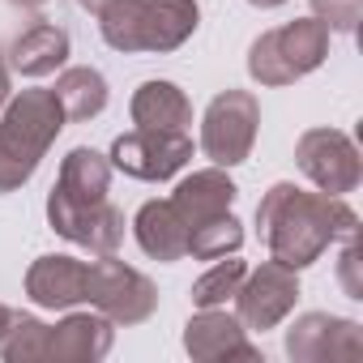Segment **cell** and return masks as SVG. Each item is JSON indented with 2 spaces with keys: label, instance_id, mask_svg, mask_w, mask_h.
Masks as SVG:
<instances>
[{
  "label": "cell",
  "instance_id": "cell-17",
  "mask_svg": "<svg viewBox=\"0 0 363 363\" xmlns=\"http://www.w3.org/2000/svg\"><path fill=\"white\" fill-rule=\"evenodd\" d=\"M69 52H73V39H69L65 26H56V22H35V26H26V30L13 39V48H9V69L22 73V77H30V82H39V77H52L56 69H65Z\"/></svg>",
  "mask_w": 363,
  "mask_h": 363
},
{
  "label": "cell",
  "instance_id": "cell-31",
  "mask_svg": "<svg viewBox=\"0 0 363 363\" xmlns=\"http://www.w3.org/2000/svg\"><path fill=\"white\" fill-rule=\"evenodd\" d=\"M9 312H13V308H5V303H0V333H5V325H9Z\"/></svg>",
  "mask_w": 363,
  "mask_h": 363
},
{
  "label": "cell",
  "instance_id": "cell-21",
  "mask_svg": "<svg viewBox=\"0 0 363 363\" xmlns=\"http://www.w3.org/2000/svg\"><path fill=\"white\" fill-rule=\"evenodd\" d=\"M240 248H244V227L231 210L189 227V257L193 261H218V257H231Z\"/></svg>",
  "mask_w": 363,
  "mask_h": 363
},
{
  "label": "cell",
  "instance_id": "cell-19",
  "mask_svg": "<svg viewBox=\"0 0 363 363\" xmlns=\"http://www.w3.org/2000/svg\"><path fill=\"white\" fill-rule=\"evenodd\" d=\"M274 43H278L282 65L295 77H308V73H316L329 60V26L320 18H295V22L278 26L274 30Z\"/></svg>",
  "mask_w": 363,
  "mask_h": 363
},
{
  "label": "cell",
  "instance_id": "cell-1",
  "mask_svg": "<svg viewBox=\"0 0 363 363\" xmlns=\"http://www.w3.org/2000/svg\"><path fill=\"white\" fill-rule=\"evenodd\" d=\"M257 231L274 261L291 269H308L337 240L359 235V214L346 206V197L308 193L291 179H278L257 206Z\"/></svg>",
  "mask_w": 363,
  "mask_h": 363
},
{
  "label": "cell",
  "instance_id": "cell-6",
  "mask_svg": "<svg viewBox=\"0 0 363 363\" xmlns=\"http://www.w3.org/2000/svg\"><path fill=\"white\" fill-rule=\"evenodd\" d=\"M295 167L316 184V193L346 197L363 179V158L359 145L342 128H308L295 141Z\"/></svg>",
  "mask_w": 363,
  "mask_h": 363
},
{
  "label": "cell",
  "instance_id": "cell-15",
  "mask_svg": "<svg viewBox=\"0 0 363 363\" xmlns=\"http://www.w3.org/2000/svg\"><path fill=\"white\" fill-rule=\"evenodd\" d=\"M133 240L150 261H162V265L189 257V227L175 214L171 197L167 201H145L133 214Z\"/></svg>",
  "mask_w": 363,
  "mask_h": 363
},
{
  "label": "cell",
  "instance_id": "cell-4",
  "mask_svg": "<svg viewBox=\"0 0 363 363\" xmlns=\"http://www.w3.org/2000/svg\"><path fill=\"white\" fill-rule=\"evenodd\" d=\"M86 308L103 312L111 325H124V329L128 325H145L158 312V286L141 269H133V265L116 261V252H107V257L90 261Z\"/></svg>",
  "mask_w": 363,
  "mask_h": 363
},
{
  "label": "cell",
  "instance_id": "cell-2",
  "mask_svg": "<svg viewBox=\"0 0 363 363\" xmlns=\"http://www.w3.org/2000/svg\"><path fill=\"white\" fill-rule=\"evenodd\" d=\"M65 124L69 120L52 90H22L0 107V197L30 184Z\"/></svg>",
  "mask_w": 363,
  "mask_h": 363
},
{
  "label": "cell",
  "instance_id": "cell-24",
  "mask_svg": "<svg viewBox=\"0 0 363 363\" xmlns=\"http://www.w3.org/2000/svg\"><path fill=\"white\" fill-rule=\"evenodd\" d=\"M99 35L111 52H141V0H111L107 9L94 13Z\"/></svg>",
  "mask_w": 363,
  "mask_h": 363
},
{
  "label": "cell",
  "instance_id": "cell-7",
  "mask_svg": "<svg viewBox=\"0 0 363 363\" xmlns=\"http://www.w3.org/2000/svg\"><path fill=\"white\" fill-rule=\"evenodd\" d=\"M299 303V269L282 265V261H261L257 269L244 274L240 291H235V316L248 333H265L278 329Z\"/></svg>",
  "mask_w": 363,
  "mask_h": 363
},
{
  "label": "cell",
  "instance_id": "cell-12",
  "mask_svg": "<svg viewBox=\"0 0 363 363\" xmlns=\"http://www.w3.org/2000/svg\"><path fill=\"white\" fill-rule=\"evenodd\" d=\"M116 342V325L86 308H69L56 325H48V359H65V363H99Z\"/></svg>",
  "mask_w": 363,
  "mask_h": 363
},
{
  "label": "cell",
  "instance_id": "cell-5",
  "mask_svg": "<svg viewBox=\"0 0 363 363\" xmlns=\"http://www.w3.org/2000/svg\"><path fill=\"white\" fill-rule=\"evenodd\" d=\"M111 171H124L141 184H162L193 162V137L189 133H158V128H133L120 133L107 150Z\"/></svg>",
  "mask_w": 363,
  "mask_h": 363
},
{
  "label": "cell",
  "instance_id": "cell-22",
  "mask_svg": "<svg viewBox=\"0 0 363 363\" xmlns=\"http://www.w3.org/2000/svg\"><path fill=\"white\" fill-rule=\"evenodd\" d=\"M0 359L5 363L48 359V325L35 312H9V325L0 333Z\"/></svg>",
  "mask_w": 363,
  "mask_h": 363
},
{
  "label": "cell",
  "instance_id": "cell-18",
  "mask_svg": "<svg viewBox=\"0 0 363 363\" xmlns=\"http://www.w3.org/2000/svg\"><path fill=\"white\" fill-rule=\"evenodd\" d=\"M60 197L69 201H107L111 193V158L90 150V145H77L60 158V175H56V184H52Z\"/></svg>",
  "mask_w": 363,
  "mask_h": 363
},
{
  "label": "cell",
  "instance_id": "cell-16",
  "mask_svg": "<svg viewBox=\"0 0 363 363\" xmlns=\"http://www.w3.org/2000/svg\"><path fill=\"white\" fill-rule=\"evenodd\" d=\"M128 116L137 128H158V133H189L193 124V103L175 82L150 77L133 90L128 99Z\"/></svg>",
  "mask_w": 363,
  "mask_h": 363
},
{
  "label": "cell",
  "instance_id": "cell-29",
  "mask_svg": "<svg viewBox=\"0 0 363 363\" xmlns=\"http://www.w3.org/2000/svg\"><path fill=\"white\" fill-rule=\"evenodd\" d=\"M77 5H82L86 13H99V9H107V5H111V0H77Z\"/></svg>",
  "mask_w": 363,
  "mask_h": 363
},
{
  "label": "cell",
  "instance_id": "cell-32",
  "mask_svg": "<svg viewBox=\"0 0 363 363\" xmlns=\"http://www.w3.org/2000/svg\"><path fill=\"white\" fill-rule=\"evenodd\" d=\"M13 5H26V9H35V5H43V0H13Z\"/></svg>",
  "mask_w": 363,
  "mask_h": 363
},
{
  "label": "cell",
  "instance_id": "cell-13",
  "mask_svg": "<svg viewBox=\"0 0 363 363\" xmlns=\"http://www.w3.org/2000/svg\"><path fill=\"white\" fill-rule=\"evenodd\" d=\"M235 197H240V189H235V179L223 171V167H201V171H193V175H184L175 184V193H171V206H175V214L184 218V227H197V223H206V218H218V214H227L231 206H235Z\"/></svg>",
  "mask_w": 363,
  "mask_h": 363
},
{
  "label": "cell",
  "instance_id": "cell-14",
  "mask_svg": "<svg viewBox=\"0 0 363 363\" xmlns=\"http://www.w3.org/2000/svg\"><path fill=\"white\" fill-rule=\"evenodd\" d=\"M201 26L197 0H141V52H175Z\"/></svg>",
  "mask_w": 363,
  "mask_h": 363
},
{
  "label": "cell",
  "instance_id": "cell-25",
  "mask_svg": "<svg viewBox=\"0 0 363 363\" xmlns=\"http://www.w3.org/2000/svg\"><path fill=\"white\" fill-rule=\"evenodd\" d=\"M248 77H252L257 86H295V82H299V77L282 65L278 43H274V30H261V35L252 39V48H248Z\"/></svg>",
  "mask_w": 363,
  "mask_h": 363
},
{
  "label": "cell",
  "instance_id": "cell-23",
  "mask_svg": "<svg viewBox=\"0 0 363 363\" xmlns=\"http://www.w3.org/2000/svg\"><path fill=\"white\" fill-rule=\"evenodd\" d=\"M244 274H248V265L240 261V252L218 257V261H214L197 282H193V308H227V303L235 299V291H240Z\"/></svg>",
  "mask_w": 363,
  "mask_h": 363
},
{
  "label": "cell",
  "instance_id": "cell-11",
  "mask_svg": "<svg viewBox=\"0 0 363 363\" xmlns=\"http://www.w3.org/2000/svg\"><path fill=\"white\" fill-rule=\"evenodd\" d=\"M86 274H90V261L48 252L26 269V299L35 308H48V312L82 308L86 303Z\"/></svg>",
  "mask_w": 363,
  "mask_h": 363
},
{
  "label": "cell",
  "instance_id": "cell-10",
  "mask_svg": "<svg viewBox=\"0 0 363 363\" xmlns=\"http://www.w3.org/2000/svg\"><path fill=\"white\" fill-rule=\"evenodd\" d=\"M184 350L201 363L214 359H261V346L248 342V329L227 308H197L184 325Z\"/></svg>",
  "mask_w": 363,
  "mask_h": 363
},
{
  "label": "cell",
  "instance_id": "cell-3",
  "mask_svg": "<svg viewBox=\"0 0 363 363\" xmlns=\"http://www.w3.org/2000/svg\"><path fill=\"white\" fill-rule=\"evenodd\" d=\"M261 133V103L252 90H223L210 99L206 116H201V154L231 171L240 162H248L252 145Z\"/></svg>",
  "mask_w": 363,
  "mask_h": 363
},
{
  "label": "cell",
  "instance_id": "cell-9",
  "mask_svg": "<svg viewBox=\"0 0 363 363\" xmlns=\"http://www.w3.org/2000/svg\"><path fill=\"white\" fill-rule=\"evenodd\" d=\"M363 329L333 312H303L286 329V359L295 363H329V359H359Z\"/></svg>",
  "mask_w": 363,
  "mask_h": 363
},
{
  "label": "cell",
  "instance_id": "cell-8",
  "mask_svg": "<svg viewBox=\"0 0 363 363\" xmlns=\"http://www.w3.org/2000/svg\"><path fill=\"white\" fill-rule=\"evenodd\" d=\"M48 223L60 240L86 248L90 257H107V252H120L124 244V214L107 201H69L60 197L56 189L48 193Z\"/></svg>",
  "mask_w": 363,
  "mask_h": 363
},
{
  "label": "cell",
  "instance_id": "cell-26",
  "mask_svg": "<svg viewBox=\"0 0 363 363\" xmlns=\"http://www.w3.org/2000/svg\"><path fill=\"white\" fill-rule=\"evenodd\" d=\"M312 18H320L329 26V35H354L359 18H363V0H308Z\"/></svg>",
  "mask_w": 363,
  "mask_h": 363
},
{
  "label": "cell",
  "instance_id": "cell-20",
  "mask_svg": "<svg viewBox=\"0 0 363 363\" xmlns=\"http://www.w3.org/2000/svg\"><path fill=\"white\" fill-rule=\"evenodd\" d=\"M52 94H56V103H60L65 120H77V124H86V120L103 116V107H107V99H111L107 77H103L99 69H90V65L60 69V77H56Z\"/></svg>",
  "mask_w": 363,
  "mask_h": 363
},
{
  "label": "cell",
  "instance_id": "cell-28",
  "mask_svg": "<svg viewBox=\"0 0 363 363\" xmlns=\"http://www.w3.org/2000/svg\"><path fill=\"white\" fill-rule=\"evenodd\" d=\"M13 99V86H9V65H5V52H0V107Z\"/></svg>",
  "mask_w": 363,
  "mask_h": 363
},
{
  "label": "cell",
  "instance_id": "cell-27",
  "mask_svg": "<svg viewBox=\"0 0 363 363\" xmlns=\"http://www.w3.org/2000/svg\"><path fill=\"white\" fill-rule=\"evenodd\" d=\"M342 244L346 248H342V261H337V278H342V286H346L350 299H363V282H359V240L350 235Z\"/></svg>",
  "mask_w": 363,
  "mask_h": 363
},
{
  "label": "cell",
  "instance_id": "cell-30",
  "mask_svg": "<svg viewBox=\"0 0 363 363\" xmlns=\"http://www.w3.org/2000/svg\"><path fill=\"white\" fill-rule=\"evenodd\" d=\"M252 9H278V5H286V0H248Z\"/></svg>",
  "mask_w": 363,
  "mask_h": 363
}]
</instances>
